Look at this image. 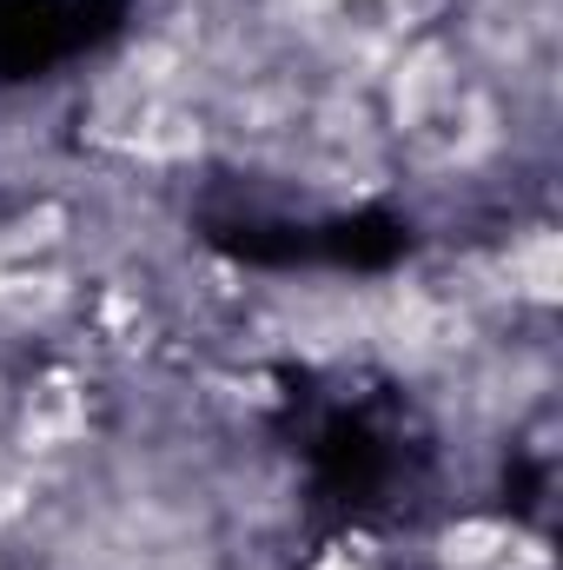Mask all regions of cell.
Returning a JSON list of instances; mask_svg holds the SVG:
<instances>
[{"instance_id":"3957f363","label":"cell","mask_w":563,"mask_h":570,"mask_svg":"<svg viewBox=\"0 0 563 570\" xmlns=\"http://www.w3.org/2000/svg\"><path fill=\"white\" fill-rule=\"evenodd\" d=\"M511 544H517V524L511 518L471 511V518H451L431 538V570H484V564H497Z\"/></svg>"},{"instance_id":"7a4b0ae2","label":"cell","mask_w":563,"mask_h":570,"mask_svg":"<svg viewBox=\"0 0 563 570\" xmlns=\"http://www.w3.org/2000/svg\"><path fill=\"white\" fill-rule=\"evenodd\" d=\"M497 279H504V298L511 305H531V312H551L557 305V279H563V253L551 226H524L504 259H497Z\"/></svg>"},{"instance_id":"277c9868","label":"cell","mask_w":563,"mask_h":570,"mask_svg":"<svg viewBox=\"0 0 563 570\" xmlns=\"http://www.w3.org/2000/svg\"><path fill=\"white\" fill-rule=\"evenodd\" d=\"M305 570H378V551H372V538H338V544H325Z\"/></svg>"},{"instance_id":"6da1fadb","label":"cell","mask_w":563,"mask_h":570,"mask_svg":"<svg viewBox=\"0 0 563 570\" xmlns=\"http://www.w3.org/2000/svg\"><path fill=\"white\" fill-rule=\"evenodd\" d=\"M457 73H464V67H457V53H451L444 40H412V47H398L392 67H385V114H392V127H398V134H437V127L451 120L457 94H464Z\"/></svg>"}]
</instances>
